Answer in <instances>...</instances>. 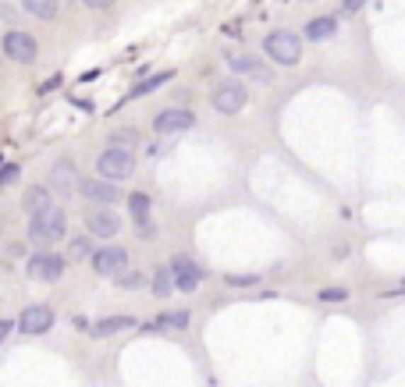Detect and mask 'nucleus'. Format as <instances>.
I'll list each match as a JSON object with an SVG mask.
<instances>
[{"mask_svg": "<svg viewBox=\"0 0 405 387\" xmlns=\"http://www.w3.org/2000/svg\"><path fill=\"white\" fill-rule=\"evenodd\" d=\"M171 270H174L178 291H195V288H199V281L207 277V270H202L199 263H192L188 256H174V259H171Z\"/></svg>", "mask_w": 405, "mask_h": 387, "instance_id": "9d476101", "label": "nucleus"}, {"mask_svg": "<svg viewBox=\"0 0 405 387\" xmlns=\"http://www.w3.org/2000/svg\"><path fill=\"white\" fill-rule=\"evenodd\" d=\"M64 256H57V252H36V256H29V263H25V274L33 277V281H61L64 277Z\"/></svg>", "mask_w": 405, "mask_h": 387, "instance_id": "0eeeda50", "label": "nucleus"}, {"mask_svg": "<svg viewBox=\"0 0 405 387\" xmlns=\"http://www.w3.org/2000/svg\"><path fill=\"white\" fill-rule=\"evenodd\" d=\"M224 281H228L232 288H249V284H260V277H256V274H228Z\"/></svg>", "mask_w": 405, "mask_h": 387, "instance_id": "bb28decb", "label": "nucleus"}, {"mask_svg": "<svg viewBox=\"0 0 405 387\" xmlns=\"http://www.w3.org/2000/svg\"><path fill=\"white\" fill-rule=\"evenodd\" d=\"M263 50H267V57H270L274 64H281V68H292V64L302 61V40H299L295 33H288V29H274V33H267Z\"/></svg>", "mask_w": 405, "mask_h": 387, "instance_id": "f03ea898", "label": "nucleus"}, {"mask_svg": "<svg viewBox=\"0 0 405 387\" xmlns=\"http://www.w3.org/2000/svg\"><path fill=\"white\" fill-rule=\"evenodd\" d=\"M316 298L327 302V305H334V302H348V291H345V288H324Z\"/></svg>", "mask_w": 405, "mask_h": 387, "instance_id": "a878e982", "label": "nucleus"}, {"mask_svg": "<svg viewBox=\"0 0 405 387\" xmlns=\"http://www.w3.org/2000/svg\"><path fill=\"white\" fill-rule=\"evenodd\" d=\"M93 270L100 274V277H121L125 270H128V252L121 249V245H103V249H96V256H93Z\"/></svg>", "mask_w": 405, "mask_h": 387, "instance_id": "6e6552de", "label": "nucleus"}, {"mask_svg": "<svg viewBox=\"0 0 405 387\" xmlns=\"http://www.w3.org/2000/svg\"><path fill=\"white\" fill-rule=\"evenodd\" d=\"M171 291H178V281H174L171 263H164V267H156V274H153V295H156V298H167Z\"/></svg>", "mask_w": 405, "mask_h": 387, "instance_id": "6ab92c4d", "label": "nucleus"}, {"mask_svg": "<svg viewBox=\"0 0 405 387\" xmlns=\"http://www.w3.org/2000/svg\"><path fill=\"white\" fill-rule=\"evenodd\" d=\"M96 171L107 181H125V178L135 174V153L132 150H121V146H107L96 157Z\"/></svg>", "mask_w": 405, "mask_h": 387, "instance_id": "7ed1b4c3", "label": "nucleus"}, {"mask_svg": "<svg viewBox=\"0 0 405 387\" xmlns=\"http://www.w3.org/2000/svg\"><path fill=\"white\" fill-rule=\"evenodd\" d=\"M139 238H156V228H153V220H142V224H139Z\"/></svg>", "mask_w": 405, "mask_h": 387, "instance_id": "473e14b6", "label": "nucleus"}, {"mask_svg": "<svg viewBox=\"0 0 405 387\" xmlns=\"http://www.w3.org/2000/svg\"><path fill=\"white\" fill-rule=\"evenodd\" d=\"M139 142L135 132H110V146H121V150H132Z\"/></svg>", "mask_w": 405, "mask_h": 387, "instance_id": "b1692460", "label": "nucleus"}, {"mask_svg": "<svg viewBox=\"0 0 405 387\" xmlns=\"http://www.w3.org/2000/svg\"><path fill=\"white\" fill-rule=\"evenodd\" d=\"M79 192H82L89 203H96V206H114V203L121 199L118 181H107V178H82V181H79Z\"/></svg>", "mask_w": 405, "mask_h": 387, "instance_id": "1a4fd4ad", "label": "nucleus"}, {"mask_svg": "<svg viewBox=\"0 0 405 387\" xmlns=\"http://www.w3.org/2000/svg\"><path fill=\"white\" fill-rule=\"evenodd\" d=\"M18 4L33 15V18H43V22H54L61 15V0H18Z\"/></svg>", "mask_w": 405, "mask_h": 387, "instance_id": "f3484780", "label": "nucleus"}, {"mask_svg": "<svg viewBox=\"0 0 405 387\" xmlns=\"http://www.w3.org/2000/svg\"><path fill=\"white\" fill-rule=\"evenodd\" d=\"M86 231L93 238H118L121 220H118L114 210H93V213H86Z\"/></svg>", "mask_w": 405, "mask_h": 387, "instance_id": "f8f14e48", "label": "nucleus"}, {"mask_svg": "<svg viewBox=\"0 0 405 387\" xmlns=\"http://www.w3.org/2000/svg\"><path fill=\"white\" fill-rule=\"evenodd\" d=\"M15 327H18V320H4V323H0V341H8Z\"/></svg>", "mask_w": 405, "mask_h": 387, "instance_id": "2f4dec72", "label": "nucleus"}, {"mask_svg": "<svg viewBox=\"0 0 405 387\" xmlns=\"http://www.w3.org/2000/svg\"><path fill=\"white\" fill-rule=\"evenodd\" d=\"M174 79V68H167V72H160V75H153V79H146V82H139L135 89H132V96H146V93H153V89H160L164 82H171Z\"/></svg>", "mask_w": 405, "mask_h": 387, "instance_id": "4be33fe9", "label": "nucleus"}, {"mask_svg": "<svg viewBox=\"0 0 405 387\" xmlns=\"http://www.w3.org/2000/svg\"><path fill=\"white\" fill-rule=\"evenodd\" d=\"M394 295H405V281H398V288H394V291H384V298H394Z\"/></svg>", "mask_w": 405, "mask_h": 387, "instance_id": "f704fd0d", "label": "nucleus"}, {"mask_svg": "<svg viewBox=\"0 0 405 387\" xmlns=\"http://www.w3.org/2000/svg\"><path fill=\"white\" fill-rule=\"evenodd\" d=\"M114 284H118V288H142V284H146V274L132 270V274H121V277H118Z\"/></svg>", "mask_w": 405, "mask_h": 387, "instance_id": "393cba45", "label": "nucleus"}, {"mask_svg": "<svg viewBox=\"0 0 405 387\" xmlns=\"http://www.w3.org/2000/svg\"><path fill=\"white\" fill-rule=\"evenodd\" d=\"M149 196L146 192H132L128 196V210H132V217H135V224H142V220H149Z\"/></svg>", "mask_w": 405, "mask_h": 387, "instance_id": "aec40b11", "label": "nucleus"}, {"mask_svg": "<svg viewBox=\"0 0 405 387\" xmlns=\"http://www.w3.org/2000/svg\"><path fill=\"white\" fill-rule=\"evenodd\" d=\"M61 82H64L61 75H54V79H47V82L40 86V96H47V93H54V89H61Z\"/></svg>", "mask_w": 405, "mask_h": 387, "instance_id": "c756f323", "label": "nucleus"}, {"mask_svg": "<svg viewBox=\"0 0 405 387\" xmlns=\"http://www.w3.org/2000/svg\"><path fill=\"white\" fill-rule=\"evenodd\" d=\"M18 327L25 334H47L54 327V309L50 305H25L18 316Z\"/></svg>", "mask_w": 405, "mask_h": 387, "instance_id": "ddd939ff", "label": "nucleus"}, {"mask_svg": "<svg viewBox=\"0 0 405 387\" xmlns=\"http://www.w3.org/2000/svg\"><path fill=\"white\" fill-rule=\"evenodd\" d=\"M164 150H167V142H156V146H149V157H164Z\"/></svg>", "mask_w": 405, "mask_h": 387, "instance_id": "72a5a7b5", "label": "nucleus"}, {"mask_svg": "<svg viewBox=\"0 0 405 387\" xmlns=\"http://www.w3.org/2000/svg\"><path fill=\"white\" fill-rule=\"evenodd\" d=\"M363 4H370V0H341V15H345V18H352Z\"/></svg>", "mask_w": 405, "mask_h": 387, "instance_id": "c85d7f7f", "label": "nucleus"}, {"mask_svg": "<svg viewBox=\"0 0 405 387\" xmlns=\"http://www.w3.org/2000/svg\"><path fill=\"white\" fill-rule=\"evenodd\" d=\"M139 320L135 316H103V320H96L89 330H93V337H110V334H121V330H132Z\"/></svg>", "mask_w": 405, "mask_h": 387, "instance_id": "2eb2a0df", "label": "nucleus"}, {"mask_svg": "<svg viewBox=\"0 0 405 387\" xmlns=\"http://www.w3.org/2000/svg\"><path fill=\"white\" fill-rule=\"evenodd\" d=\"M82 4L93 11H107V8H114V0H82Z\"/></svg>", "mask_w": 405, "mask_h": 387, "instance_id": "7c9ffc66", "label": "nucleus"}, {"mask_svg": "<svg viewBox=\"0 0 405 387\" xmlns=\"http://www.w3.org/2000/svg\"><path fill=\"white\" fill-rule=\"evenodd\" d=\"M68 256H72V259H86V256L93 259V256H96V245H93V238H86V235H82V238H72V245H68Z\"/></svg>", "mask_w": 405, "mask_h": 387, "instance_id": "5701e85b", "label": "nucleus"}, {"mask_svg": "<svg viewBox=\"0 0 405 387\" xmlns=\"http://www.w3.org/2000/svg\"><path fill=\"white\" fill-rule=\"evenodd\" d=\"M228 68L235 75H246V79H256V82H270L274 79V72L263 61H256L253 54H228Z\"/></svg>", "mask_w": 405, "mask_h": 387, "instance_id": "9b49d317", "label": "nucleus"}, {"mask_svg": "<svg viewBox=\"0 0 405 387\" xmlns=\"http://www.w3.org/2000/svg\"><path fill=\"white\" fill-rule=\"evenodd\" d=\"M22 206H25L33 217H36V213H43V210H50V206H54V199H50V189H47V185H33V189L25 192Z\"/></svg>", "mask_w": 405, "mask_h": 387, "instance_id": "a211bd4d", "label": "nucleus"}, {"mask_svg": "<svg viewBox=\"0 0 405 387\" xmlns=\"http://www.w3.org/2000/svg\"><path fill=\"white\" fill-rule=\"evenodd\" d=\"M4 54H8V61H15V64H33V61L40 57V43H36V36H29V33H22V29H11V33L4 36Z\"/></svg>", "mask_w": 405, "mask_h": 387, "instance_id": "39448f33", "label": "nucleus"}, {"mask_svg": "<svg viewBox=\"0 0 405 387\" xmlns=\"http://www.w3.org/2000/svg\"><path fill=\"white\" fill-rule=\"evenodd\" d=\"M210 103H214L221 114H239V111L249 103V93H246V86H242V82H217V86H214Z\"/></svg>", "mask_w": 405, "mask_h": 387, "instance_id": "423d86ee", "label": "nucleus"}, {"mask_svg": "<svg viewBox=\"0 0 405 387\" xmlns=\"http://www.w3.org/2000/svg\"><path fill=\"white\" fill-rule=\"evenodd\" d=\"M61 238H68V213H64L61 206H50V210L29 217V242H36V245H54V242H61Z\"/></svg>", "mask_w": 405, "mask_h": 387, "instance_id": "f257e3e1", "label": "nucleus"}, {"mask_svg": "<svg viewBox=\"0 0 405 387\" xmlns=\"http://www.w3.org/2000/svg\"><path fill=\"white\" fill-rule=\"evenodd\" d=\"M160 327H174V330H185V327H188V313H185V309H174V313L160 316L156 323H146V330H160Z\"/></svg>", "mask_w": 405, "mask_h": 387, "instance_id": "412c9836", "label": "nucleus"}, {"mask_svg": "<svg viewBox=\"0 0 405 387\" xmlns=\"http://www.w3.org/2000/svg\"><path fill=\"white\" fill-rule=\"evenodd\" d=\"M15 181H18V164L8 160L4 167H0V185H15Z\"/></svg>", "mask_w": 405, "mask_h": 387, "instance_id": "cd10ccee", "label": "nucleus"}, {"mask_svg": "<svg viewBox=\"0 0 405 387\" xmlns=\"http://www.w3.org/2000/svg\"><path fill=\"white\" fill-rule=\"evenodd\" d=\"M75 181H82V178L75 174V167H72L68 160L54 164V171H50V189H54L57 196H72V192H79V185H75Z\"/></svg>", "mask_w": 405, "mask_h": 387, "instance_id": "4468645a", "label": "nucleus"}, {"mask_svg": "<svg viewBox=\"0 0 405 387\" xmlns=\"http://www.w3.org/2000/svg\"><path fill=\"white\" fill-rule=\"evenodd\" d=\"M72 323H75V330H86V327H93V323H89V320H82V316H75Z\"/></svg>", "mask_w": 405, "mask_h": 387, "instance_id": "c9c22d12", "label": "nucleus"}, {"mask_svg": "<svg viewBox=\"0 0 405 387\" xmlns=\"http://www.w3.org/2000/svg\"><path fill=\"white\" fill-rule=\"evenodd\" d=\"M192 125H195V114H192L188 107H171V111H160V114L153 118V128H156L160 139H174V135L188 132Z\"/></svg>", "mask_w": 405, "mask_h": 387, "instance_id": "20e7f679", "label": "nucleus"}, {"mask_svg": "<svg viewBox=\"0 0 405 387\" xmlns=\"http://www.w3.org/2000/svg\"><path fill=\"white\" fill-rule=\"evenodd\" d=\"M334 33H338V18H309L306 22V29H302V36L306 40H313V43H324V40H334Z\"/></svg>", "mask_w": 405, "mask_h": 387, "instance_id": "dca6fc26", "label": "nucleus"}]
</instances>
